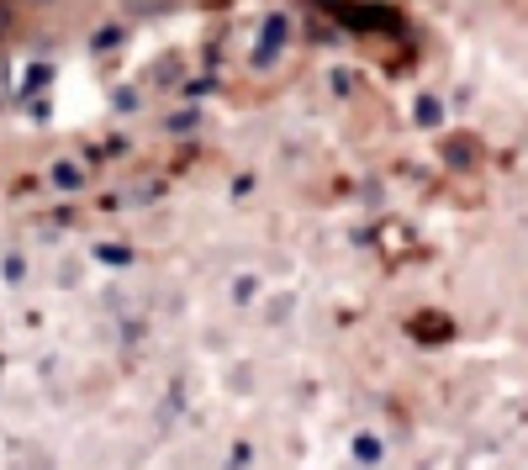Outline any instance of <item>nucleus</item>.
<instances>
[{"instance_id":"nucleus-1","label":"nucleus","mask_w":528,"mask_h":470,"mask_svg":"<svg viewBox=\"0 0 528 470\" xmlns=\"http://www.w3.org/2000/svg\"><path fill=\"white\" fill-rule=\"evenodd\" d=\"M286 32H291L286 16H270V22H264L259 43H254V69H270V59H275L280 48H286Z\"/></svg>"},{"instance_id":"nucleus-2","label":"nucleus","mask_w":528,"mask_h":470,"mask_svg":"<svg viewBox=\"0 0 528 470\" xmlns=\"http://www.w3.org/2000/svg\"><path fill=\"white\" fill-rule=\"evenodd\" d=\"M53 180H59V185H80V169H74V164H59V169H53Z\"/></svg>"},{"instance_id":"nucleus-3","label":"nucleus","mask_w":528,"mask_h":470,"mask_svg":"<svg viewBox=\"0 0 528 470\" xmlns=\"http://www.w3.org/2000/svg\"><path fill=\"white\" fill-rule=\"evenodd\" d=\"M354 455H360V460H381V444H375V439H360V444H354Z\"/></svg>"},{"instance_id":"nucleus-4","label":"nucleus","mask_w":528,"mask_h":470,"mask_svg":"<svg viewBox=\"0 0 528 470\" xmlns=\"http://www.w3.org/2000/svg\"><path fill=\"white\" fill-rule=\"evenodd\" d=\"M418 106H423V111H418V122H428V127L439 122V101H418Z\"/></svg>"}]
</instances>
